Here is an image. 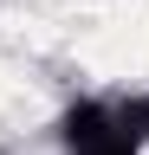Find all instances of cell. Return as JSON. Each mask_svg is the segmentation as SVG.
Listing matches in <instances>:
<instances>
[{"mask_svg": "<svg viewBox=\"0 0 149 155\" xmlns=\"http://www.w3.org/2000/svg\"><path fill=\"white\" fill-rule=\"evenodd\" d=\"M117 123H123L130 142H149V97H130V104L117 110Z\"/></svg>", "mask_w": 149, "mask_h": 155, "instance_id": "2", "label": "cell"}, {"mask_svg": "<svg viewBox=\"0 0 149 155\" xmlns=\"http://www.w3.org/2000/svg\"><path fill=\"white\" fill-rule=\"evenodd\" d=\"M65 149L71 155H136V142H130L123 123H117V110H104V104L65 110Z\"/></svg>", "mask_w": 149, "mask_h": 155, "instance_id": "1", "label": "cell"}]
</instances>
